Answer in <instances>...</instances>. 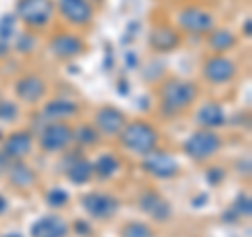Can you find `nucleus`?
Wrapping results in <instances>:
<instances>
[{
	"label": "nucleus",
	"instance_id": "nucleus-19",
	"mask_svg": "<svg viewBox=\"0 0 252 237\" xmlns=\"http://www.w3.org/2000/svg\"><path fill=\"white\" fill-rule=\"evenodd\" d=\"M149 42H152V46L156 51L168 53V51H172L179 44V34L175 30H170V28H158V30L152 31Z\"/></svg>",
	"mask_w": 252,
	"mask_h": 237
},
{
	"label": "nucleus",
	"instance_id": "nucleus-2",
	"mask_svg": "<svg viewBox=\"0 0 252 237\" xmlns=\"http://www.w3.org/2000/svg\"><path fill=\"white\" fill-rule=\"evenodd\" d=\"M195 97H198L195 84L187 82V80H177V78L164 82L160 89L162 107L170 114H179V112H183V109H187L195 101Z\"/></svg>",
	"mask_w": 252,
	"mask_h": 237
},
{
	"label": "nucleus",
	"instance_id": "nucleus-28",
	"mask_svg": "<svg viewBox=\"0 0 252 237\" xmlns=\"http://www.w3.org/2000/svg\"><path fill=\"white\" fill-rule=\"evenodd\" d=\"M233 210L238 212V216L248 218V216L252 214V204H250V197H248V195H240L238 200H235V204H233Z\"/></svg>",
	"mask_w": 252,
	"mask_h": 237
},
{
	"label": "nucleus",
	"instance_id": "nucleus-14",
	"mask_svg": "<svg viewBox=\"0 0 252 237\" xmlns=\"http://www.w3.org/2000/svg\"><path fill=\"white\" fill-rule=\"evenodd\" d=\"M44 80L38 76H26L17 80L15 84V92H17V97L21 101H26V103H36V101L42 99L44 94Z\"/></svg>",
	"mask_w": 252,
	"mask_h": 237
},
{
	"label": "nucleus",
	"instance_id": "nucleus-18",
	"mask_svg": "<svg viewBox=\"0 0 252 237\" xmlns=\"http://www.w3.org/2000/svg\"><path fill=\"white\" fill-rule=\"evenodd\" d=\"M195 122H198L200 126H204V128H208V130L219 128V126L225 124V112L219 103H206V105H202L198 109Z\"/></svg>",
	"mask_w": 252,
	"mask_h": 237
},
{
	"label": "nucleus",
	"instance_id": "nucleus-32",
	"mask_svg": "<svg viewBox=\"0 0 252 237\" xmlns=\"http://www.w3.org/2000/svg\"><path fill=\"white\" fill-rule=\"evenodd\" d=\"M244 31H246V36H252V21L246 19V23H244Z\"/></svg>",
	"mask_w": 252,
	"mask_h": 237
},
{
	"label": "nucleus",
	"instance_id": "nucleus-33",
	"mask_svg": "<svg viewBox=\"0 0 252 237\" xmlns=\"http://www.w3.org/2000/svg\"><path fill=\"white\" fill-rule=\"evenodd\" d=\"M6 160H9V157H6L4 153L0 155V175H2V172H4V168H6Z\"/></svg>",
	"mask_w": 252,
	"mask_h": 237
},
{
	"label": "nucleus",
	"instance_id": "nucleus-29",
	"mask_svg": "<svg viewBox=\"0 0 252 237\" xmlns=\"http://www.w3.org/2000/svg\"><path fill=\"white\" fill-rule=\"evenodd\" d=\"M15 31V17H11V15H4L2 19H0V40H9V38L13 36Z\"/></svg>",
	"mask_w": 252,
	"mask_h": 237
},
{
	"label": "nucleus",
	"instance_id": "nucleus-8",
	"mask_svg": "<svg viewBox=\"0 0 252 237\" xmlns=\"http://www.w3.org/2000/svg\"><path fill=\"white\" fill-rule=\"evenodd\" d=\"M179 23H181V28H185L187 31H193V34H208V31L215 30V17H212V13L204 9H193V6L179 13Z\"/></svg>",
	"mask_w": 252,
	"mask_h": 237
},
{
	"label": "nucleus",
	"instance_id": "nucleus-16",
	"mask_svg": "<svg viewBox=\"0 0 252 237\" xmlns=\"http://www.w3.org/2000/svg\"><path fill=\"white\" fill-rule=\"evenodd\" d=\"M49 49L53 51L55 57L69 59V57H76L78 53H82V40L76 36H69V34H61V36L53 38Z\"/></svg>",
	"mask_w": 252,
	"mask_h": 237
},
{
	"label": "nucleus",
	"instance_id": "nucleus-26",
	"mask_svg": "<svg viewBox=\"0 0 252 237\" xmlns=\"http://www.w3.org/2000/svg\"><path fill=\"white\" fill-rule=\"evenodd\" d=\"M69 200V195L67 191H63V189H51L49 193H46V204H49L51 208H61V206H65Z\"/></svg>",
	"mask_w": 252,
	"mask_h": 237
},
{
	"label": "nucleus",
	"instance_id": "nucleus-11",
	"mask_svg": "<svg viewBox=\"0 0 252 237\" xmlns=\"http://www.w3.org/2000/svg\"><path fill=\"white\" fill-rule=\"evenodd\" d=\"M94 124H97V128L103 134L112 137V134H118L124 128L126 118L120 109H116V107H101L97 116H94Z\"/></svg>",
	"mask_w": 252,
	"mask_h": 237
},
{
	"label": "nucleus",
	"instance_id": "nucleus-27",
	"mask_svg": "<svg viewBox=\"0 0 252 237\" xmlns=\"http://www.w3.org/2000/svg\"><path fill=\"white\" fill-rule=\"evenodd\" d=\"M19 116V107L13 101H0V120L2 122H13Z\"/></svg>",
	"mask_w": 252,
	"mask_h": 237
},
{
	"label": "nucleus",
	"instance_id": "nucleus-13",
	"mask_svg": "<svg viewBox=\"0 0 252 237\" xmlns=\"http://www.w3.org/2000/svg\"><path fill=\"white\" fill-rule=\"evenodd\" d=\"M30 235L32 237H65L67 223L59 216H42L32 225Z\"/></svg>",
	"mask_w": 252,
	"mask_h": 237
},
{
	"label": "nucleus",
	"instance_id": "nucleus-21",
	"mask_svg": "<svg viewBox=\"0 0 252 237\" xmlns=\"http://www.w3.org/2000/svg\"><path fill=\"white\" fill-rule=\"evenodd\" d=\"M9 180L15 187L26 189V187H32L36 183V175H34V170H32L28 164L17 162V164H13L9 168Z\"/></svg>",
	"mask_w": 252,
	"mask_h": 237
},
{
	"label": "nucleus",
	"instance_id": "nucleus-3",
	"mask_svg": "<svg viewBox=\"0 0 252 237\" xmlns=\"http://www.w3.org/2000/svg\"><path fill=\"white\" fill-rule=\"evenodd\" d=\"M185 153L193 160H208L220 149V137L212 130H198L185 141Z\"/></svg>",
	"mask_w": 252,
	"mask_h": 237
},
{
	"label": "nucleus",
	"instance_id": "nucleus-22",
	"mask_svg": "<svg viewBox=\"0 0 252 237\" xmlns=\"http://www.w3.org/2000/svg\"><path fill=\"white\" fill-rule=\"evenodd\" d=\"M118 170H120V162H118V157L112 153L101 155L99 160L93 164V172L101 178H112Z\"/></svg>",
	"mask_w": 252,
	"mask_h": 237
},
{
	"label": "nucleus",
	"instance_id": "nucleus-15",
	"mask_svg": "<svg viewBox=\"0 0 252 237\" xmlns=\"http://www.w3.org/2000/svg\"><path fill=\"white\" fill-rule=\"evenodd\" d=\"M32 151V134L26 130H19V132H13L4 143V155L9 160H21Z\"/></svg>",
	"mask_w": 252,
	"mask_h": 237
},
{
	"label": "nucleus",
	"instance_id": "nucleus-23",
	"mask_svg": "<svg viewBox=\"0 0 252 237\" xmlns=\"http://www.w3.org/2000/svg\"><path fill=\"white\" fill-rule=\"evenodd\" d=\"M208 44H210V49L217 51V53L229 51L235 44V36L229 30H212L210 36H208Z\"/></svg>",
	"mask_w": 252,
	"mask_h": 237
},
{
	"label": "nucleus",
	"instance_id": "nucleus-10",
	"mask_svg": "<svg viewBox=\"0 0 252 237\" xmlns=\"http://www.w3.org/2000/svg\"><path fill=\"white\" fill-rule=\"evenodd\" d=\"M204 76H206V80L215 82V84L229 82L235 76V65H233L231 59L217 55V57H210L206 63H204Z\"/></svg>",
	"mask_w": 252,
	"mask_h": 237
},
{
	"label": "nucleus",
	"instance_id": "nucleus-7",
	"mask_svg": "<svg viewBox=\"0 0 252 237\" xmlns=\"http://www.w3.org/2000/svg\"><path fill=\"white\" fill-rule=\"evenodd\" d=\"M143 170L156 178H172L179 172V162L164 151H149L145 153Z\"/></svg>",
	"mask_w": 252,
	"mask_h": 237
},
{
	"label": "nucleus",
	"instance_id": "nucleus-24",
	"mask_svg": "<svg viewBox=\"0 0 252 237\" xmlns=\"http://www.w3.org/2000/svg\"><path fill=\"white\" fill-rule=\"evenodd\" d=\"M76 141H80L82 145H94L99 141V134H97V130H94L93 126L84 124V126H80V128L76 130Z\"/></svg>",
	"mask_w": 252,
	"mask_h": 237
},
{
	"label": "nucleus",
	"instance_id": "nucleus-20",
	"mask_svg": "<svg viewBox=\"0 0 252 237\" xmlns=\"http://www.w3.org/2000/svg\"><path fill=\"white\" fill-rule=\"evenodd\" d=\"M65 172H67V178L72 180L74 185H84V183H89L93 177V164L89 160H84V157H78V160H74L67 166Z\"/></svg>",
	"mask_w": 252,
	"mask_h": 237
},
{
	"label": "nucleus",
	"instance_id": "nucleus-1",
	"mask_svg": "<svg viewBox=\"0 0 252 237\" xmlns=\"http://www.w3.org/2000/svg\"><path fill=\"white\" fill-rule=\"evenodd\" d=\"M118 137H120V143L126 149H130L132 153H139V155L154 151L156 143H158V132L154 126L147 122L124 124V128L118 132Z\"/></svg>",
	"mask_w": 252,
	"mask_h": 237
},
{
	"label": "nucleus",
	"instance_id": "nucleus-36",
	"mask_svg": "<svg viewBox=\"0 0 252 237\" xmlns=\"http://www.w3.org/2000/svg\"><path fill=\"white\" fill-rule=\"evenodd\" d=\"M78 229H80V231H82V233H89V227H86V225H82V223H80V225H78Z\"/></svg>",
	"mask_w": 252,
	"mask_h": 237
},
{
	"label": "nucleus",
	"instance_id": "nucleus-30",
	"mask_svg": "<svg viewBox=\"0 0 252 237\" xmlns=\"http://www.w3.org/2000/svg\"><path fill=\"white\" fill-rule=\"evenodd\" d=\"M17 49L23 51V53L32 51V49H34V38H32V36H21L19 42H17Z\"/></svg>",
	"mask_w": 252,
	"mask_h": 237
},
{
	"label": "nucleus",
	"instance_id": "nucleus-17",
	"mask_svg": "<svg viewBox=\"0 0 252 237\" xmlns=\"http://www.w3.org/2000/svg\"><path fill=\"white\" fill-rule=\"evenodd\" d=\"M44 118L51 122H59V120H67L78 114V105L69 99H53L44 105Z\"/></svg>",
	"mask_w": 252,
	"mask_h": 237
},
{
	"label": "nucleus",
	"instance_id": "nucleus-25",
	"mask_svg": "<svg viewBox=\"0 0 252 237\" xmlns=\"http://www.w3.org/2000/svg\"><path fill=\"white\" fill-rule=\"evenodd\" d=\"M122 235L124 237H152V231L143 223H128V225H124Z\"/></svg>",
	"mask_w": 252,
	"mask_h": 237
},
{
	"label": "nucleus",
	"instance_id": "nucleus-6",
	"mask_svg": "<svg viewBox=\"0 0 252 237\" xmlns=\"http://www.w3.org/2000/svg\"><path fill=\"white\" fill-rule=\"evenodd\" d=\"M17 15L28 26H44L53 15L51 0H21L17 4Z\"/></svg>",
	"mask_w": 252,
	"mask_h": 237
},
{
	"label": "nucleus",
	"instance_id": "nucleus-5",
	"mask_svg": "<svg viewBox=\"0 0 252 237\" xmlns=\"http://www.w3.org/2000/svg\"><path fill=\"white\" fill-rule=\"evenodd\" d=\"M72 139H74V130L69 128L67 124H63V122H51L40 132V147L44 149V151L55 153V151H61V149H65Z\"/></svg>",
	"mask_w": 252,
	"mask_h": 237
},
{
	"label": "nucleus",
	"instance_id": "nucleus-31",
	"mask_svg": "<svg viewBox=\"0 0 252 237\" xmlns=\"http://www.w3.org/2000/svg\"><path fill=\"white\" fill-rule=\"evenodd\" d=\"M206 178L210 180V185H219L220 178H223V170H220V168H210L208 175H206Z\"/></svg>",
	"mask_w": 252,
	"mask_h": 237
},
{
	"label": "nucleus",
	"instance_id": "nucleus-37",
	"mask_svg": "<svg viewBox=\"0 0 252 237\" xmlns=\"http://www.w3.org/2000/svg\"><path fill=\"white\" fill-rule=\"evenodd\" d=\"M2 237H23L21 233H17V231H15V233H6V235H2Z\"/></svg>",
	"mask_w": 252,
	"mask_h": 237
},
{
	"label": "nucleus",
	"instance_id": "nucleus-35",
	"mask_svg": "<svg viewBox=\"0 0 252 237\" xmlns=\"http://www.w3.org/2000/svg\"><path fill=\"white\" fill-rule=\"evenodd\" d=\"M2 55H6V42L0 40V57H2Z\"/></svg>",
	"mask_w": 252,
	"mask_h": 237
},
{
	"label": "nucleus",
	"instance_id": "nucleus-12",
	"mask_svg": "<svg viewBox=\"0 0 252 237\" xmlns=\"http://www.w3.org/2000/svg\"><path fill=\"white\" fill-rule=\"evenodd\" d=\"M59 11L69 23L84 26L93 17V9L86 0H59Z\"/></svg>",
	"mask_w": 252,
	"mask_h": 237
},
{
	"label": "nucleus",
	"instance_id": "nucleus-9",
	"mask_svg": "<svg viewBox=\"0 0 252 237\" xmlns=\"http://www.w3.org/2000/svg\"><path fill=\"white\" fill-rule=\"evenodd\" d=\"M139 208H141L143 214L152 216L154 220H158V223H164V220H168L170 214H172L170 204L164 200L160 193H156V191H145L143 195H141L139 197Z\"/></svg>",
	"mask_w": 252,
	"mask_h": 237
},
{
	"label": "nucleus",
	"instance_id": "nucleus-4",
	"mask_svg": "<svg viewBox=\"0 0 252 237\" xmlns=\"http://www.w3.org/2000/svg\"><path fill=\"white\" fill-rule=\"evenodd\" d=\"M118 200L107 193H86L82 197V208L84 212L89 214L91 218H97V220H105V218H112L116 212H118Z\"/></svg>",
	"mask_w": 252,
	"mask_h": 237
},
{
	"label": "nucleus",
	"instance_id": "nucleus-34",
	"mask_svg": "<svg viewBox=\"0 0 252 237\" xmlns=\"http://www.w3.org/2000/svg\"><path fill=\"white\" fill-rule=\"evenodd\" d=\"M4 210H6V200H4L2 195H0V214H2Z\"/></svg>",
	"mask_w": 252,
	"mask_h": 237
}]
</instances>
